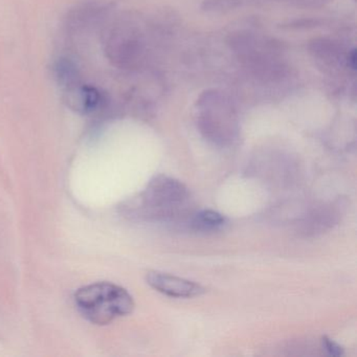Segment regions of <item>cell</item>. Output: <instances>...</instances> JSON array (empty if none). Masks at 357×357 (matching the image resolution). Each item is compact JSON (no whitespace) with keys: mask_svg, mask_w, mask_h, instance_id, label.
Returning a JSON list of instances; mask_svg holds the SVG:
<instances>
[{"mask_svg":"<svg viewBox=\"0 0 357 357\" xmlns=\"http://www.w3.org/2000/svg\"><path fill=\"white\" fill-rule=\"evenodd\" d=\"M190 193L181 181L158 175L146 189L127 204V214L145 220H171L185 212Z\"/></svg>","mask_w":357,"mask_h":357,"instance_id":"6da1fadb","label":"cell"},{"mask_svg":"<svg viewBox=\"0 0 357 357\" xmlns=\"http://www.w3.org/2000/svg\"><path fill=\"white\" fill-rule=\"evenodd\" d=\"M198 130L206 141L219 147L231 146L239 135V119L229 98L218 89L200 93L195 103Z\"/></svg>","mask_w":357,"mask_h":357,"instance_id":"7a4b0ae2","label":"cell"},{"mask_svg":"<svg viewBox=\"0 0 357 357\" xmlns=\"http://www.w3.org/2000/svg\"><path fill=\"white\" fill-rule=\"evenodd\" d=\"M231 51L250 73L264 81H275L286 73L282 49L268 37L250 31H238L229 35Z\"/></svg>","mask_w":357,"mask_h":357,"instance_id":"3957f363","label":"cell"},{"mask_svg":"<svg viewBox=\"0 0 357 357\" xmlns=\"http://www.w3.org/2000/svg\"><path fill=\"white\" fill-rule=\"evenodd\" d=\"M75 302L84 319L96 325H107L130 314L135 301L125 288L109 282L91 284L77 290Z\"/></svg>","mask_w":357,"mask_h":357,"instance_id":"277c9868","label":"cell"},{"mask_svg":"<svg viewBox=\"0 0 357 357\" xmlns=\"http://www.w3.org/2000/svg\"><path fill=\"white\" fill-rule=\"evenodd\" d=\"M309 51L319 68L326 72L335 73L356 68V51H346L340 43L331 39L319 38L311 41Z\"/></svg>","mask_w":357,"mask_h":357,"instance_id":"5b68a950","label":"cell"},{"mask_svg":"<svg viewBox=\"0 0 357 357\" xmlns=\"http://www.w3.org/2000/svg\"><path fill=\"white\" fill-rule=\"evenodd\" d=\"M146 281L156 291L171 298H194L206 291L202 285L195 282L169 275V273H158V271L148 273L146 275Z\"/></svg>","mask_w":357,"mask_h":357,"instance_id":"8992f818","label":"cell"},{"mask_svg":"<svg viewBox=\"0 0 357 357\" xmlns=\"http://www.w3.org/2000/svg\"><path fill=\"white\" fill-rule=\"evenodd\" d=\"M114 58L123 66H133L142 59L145 52L143 35L135 28H127L116 35Z\"/></svg>","mask_w":357,"mask_h":357,"instance_id":"52a82bcc","label":"cell"},{"mask_svg":"<svg viewBox=\"0 0 357 357\" xmlns=\"http://www.w3.org/2000/svg\"><path fill=\"white\" fill-rule=\"evenodd\" d=\"M227 220L222 214L213 210H204L196 213L190 221L191 227L197 231H216L227 225Z\"/></svg>","mask_w":357,"mask_h":357,"instance_id":"ba28073f","label":"cell"},{"mask_svg":"<svg viewBox=\"0 0 357 357\" xmlns=\"http://www.w3.org/2000/svg\"><path fill=\"white\" fill-rule=\"evenodd\" d=\"M240 5V0H204L202 10L206 13H223L235 9Z\"/></svg>","mask_w":357,"mask_h":357,"instance_id":"9c48e42d","label":"cell"},{"mask_svg":"<svg viewBox=\"0 0 357 357\" xmlns=\"http://www.w3.org/2000/svg\"><path fill=\"white\" fill-rule=\"evenodd\" d=\"M321 344H323V348L325 349L326 352L331 356H342L344 354V348L331 338L327 337V336L323 337Z\"/></svg>","mask_w":357,"mask_h":357,"instance_id":"30bf717a","label":"cell"},{"mask_svg":"<svg viewBox=\"0 0 357 357\" xmlns=\"http://www.w3.org/2000/svg\"><path fill=\"white\" fill-rule=\"evenodd\" d=\"M331 0H296V3L303 7H321V6L326 5L330 3Z\"/></svg>","mask_w":357,"mask_h":357,"instance_id":"8fae6325","label":"cell"}]
</instances>
